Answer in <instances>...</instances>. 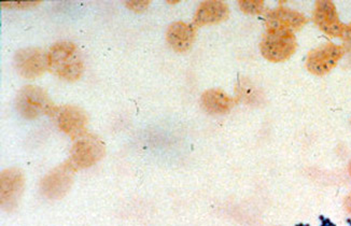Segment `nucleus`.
Segmentation results:
<instances>
[{
    "mask_svg": "<svg viewBox=\"0 0 351 226\" xmlns=\"http://www.w3.org/2000/svg\"><path fill=\"white\" fill-rule=\"evenodd\" d=\"M49 71L64 80H79L84 62L78 47L71 41L54 43L49 51Z\"/></svg>",
    "mask_w": 351,
    "mask_h": 226,
    "instance_id": "nucleus-1",
    "label": "nucleus"
},
{
    "mask_svg": "<svg viewBox=\"0 0 351 226\" xmlns=\"http://www.w3.org/2000/svg\"><path fill=\"white\" fill-rule=\"evenodd\" d=\"M15 105L21 116L27 120H34L43 114L56 116L58 109L51 101L48 93L36 86H26L21 88L16 95Z\"/></svg>",
    "mask_w": 351,
    "mask_h": 226,
    "instance_id": "nucleus-2",
    "label": "nucleus"
},
{
    "mask_svg": "<svg viewBox=\"0 0 351 226\" xmlns=\"http://www.w3.org/2000/svg\"><path fill=\"white\" fill-rule=\"evenodd\" d=\"M298 48L295 35L285 32H266L260 42L262 55L271 63H282L291 58Z\"/></svg>",
    "mask_w": 351,
    "mask_h": 226,
    "instance_id": "nucleus-3",
    "label": "nucleus"
},
{
    "mask_svg": "<svg viewBox=\"0 0 351 226\" xmlns=\"http://www.w3.org/2000/svg\"><path fill=\"white\" fill-rule=\"evenodd\" d=\"M105 152L106 147L101 139L90 134H86L75 140L68 161L78 171L95 165L104 158Z\"/></svg>",
    "mask_w": 351,
    "mask_h": 226,
    "instance_id": "nucleus-4",
    "label": "nucleus"
},
{
    "mask_svg": "<svg viewBox=\"0 0 351 226\" xmlns=\"http://www.w3.org/2000/svg\"><path fill=\"white\" fill-rule=\"evenodd\" d=\"M75 173L77 171L67 160L65 163L60 164L45 175L41 180V193L49 199L56 201L63 199L73 186Z\"/></svg>",
    "mask_w": 351,
    "mask_h": 226,
    "instance_id": "nucleus-5",
    "label": "nucleus"
},
{
    "mask_svg": "<svg viewBox=\"0 0 351 226\" xmlns=\"http://www.w3.org/2000/svg\"><path fill=\"white\" fill-rule=\"evenodd\" d=\"M346 54L344 45L326 42L308 53L306 68L309 73L316 75H324L337 67L339 60Z\"/></svg>",
    "mask_w": 351,
    "mask_h": 226,
    "instance_id": "nucleus-6",
    "label": "nucleus"
},
{
    "mask_svg": "<svg viewBox=\"0 0 351 226\" xmlns=\"http://www.w3.org/2000/svg\"><path fill=\"white\" fill-rule=\"evenodd\" d=\"M15 69L28 80L39 78L49 71V53L40 48L21 49L14 55Z\"/></svg>",
    "mask_w": 351,
    "mask_h": 226,
    "instance_id": "nucleus-7",
    "label": "nucleus"
},
{
    "mask_svg": "<svg viewBox=\"0 0 351 226\" xmlns=\"http://www.w3.org/2000/svg\"><path fill=\"white\" fill-rule=\"evenodd\" d=\"M25 188V176L16 167L1 171L0 175V205L7 211L18 207Z\"/></svg>",
    "mask_w": 351,
    "mask_h": 226,
    "instance_id": "nucleus-8",
    "label": "nucleus"
},
{
    "mask_svg": "<svg viewBox=\"0 0 351 226\" xmlns=\"http://www.w3.org/2000/svg\"><path fill=\"white\" fill-rule=\"evenodd\" d=\"M265 18L266 32H285L294 34L302 27L306 25L308 18L299 12L292 10L284 5L266 11Z\"/></svg>",
    "mask_w": 351,
    "mask_h": 226,
    "instance_id": "nucleus-9",
    "label": "nucleus"
},
{
    "mask_svg": "<svg viewBox=\"0 0 351 226\" xmlns=\"http://www.w3.org/2000/svg\"><path fill=\"white\" fill-rule=\"evenodd\" d=\"M58 127L60 131L71 136L73 139H78L86 134L88 116L86 111L78 105H67L60 107L56 111Z\"/></svg>",
    "mask_w": 351,
    "mask_h": 226,
    "instance_id": "nucleus-10",
    "label": "nucleus"
},
{
    "mask_svg": "<svg viewBox=\"0 0 351 226\" xmlns=\"http://www.w3.org/2000/svg\"><path fill=\"white\" fill-rule=\"evenodd\" d=\"M314 22L319 29L332 38H341L344 35L345 25L339 20L337 7L332 1H317L314 11Z\"/></svg>",
    "mask_w": 351,
    "mask_h": 226,
    "instance_id": "nucleus-11",
    "label": "nucleus"
},
{
    "mask_svg": "<svg viewBox=\"0 0 351 226\" xmlns=\"http://www.w3.org/2000/svg\"><path fill=\"white\" fill-rule=\"evenodd\" d=\"M197 28L193 24L175 22L169 26L166 33V39L171 48L178 53L190 50L195 41Z\"/></svg>",
    "mask_w": 351,
    "mask_h": 226,
    "instance_id": "nucleus-12",
    "label": "nucleus"
},
{
    "mask_svg": "<svg viewBox=\"0 0 351 226\" xmlns=\"http://www.w3.org/2000/svg\"><path fill=\"white\" fill-rule=\"evenodd\" d=\"M230 15L228 5L223 1H204L198 7L193 18L196 28L223 22Z\"/></svg>",
    "mask_w": 351,
    "mask_h": 226,
    "instance_id": "nucleus-13",
    "label": "nucleus"
},
{
    "mask_svg": "<svg viewBox=\"0 0 351 226\" xmlns=\"http://www.w3.org/2000/svg\"><path fill=\"white\" fill-rule=\"evenodd\" d=\"M202 105L210 114H226L234 108L236 101L220 88H210L202 95Z\"/></svg>",
    "mask_w": 351,
    "mask_h": 226,
    "instance_id": "nucleus-14",
    "label": "nucleus"
},
{
    "mask_svg": "<svg viewBox=\"0 0 351 226\" xmlns=\"http://www.w3.org/2000/svg\"><path fill=\"white\" fill-rule=\"evenodd\" d=\"M239 8L243 13H247V14H261L264 10V1H260V0H241V1H239Z\"/></svg>",
    "mask_w": 351,
    "mask_h": 226,
    "instance_id": "nucleus-15",
    "label": "nucleus"
},
{
    "mask_svg": "<svg viewBox=\"0 0 351 226\" xmlns=\"http://www.w3.org/2000/svg\"><path fill=\"white\" fill-rule=\"evenodd\" d=\"M43 3L41 0L38 1H9V3H0V7L5 8V9H20V10H25V9H30V8L36 7V5H40Z\"/></svg>",
    "mask_w": 351,
    "mask_h": 226,
    "instance_id": "nucleus-16",
    "label": "nucleus"
},
{
    "mask_svg": "<svg viewBox=\"0 0 351 226\" xmlns=\"http://www.w3.org/2000/svg\"><path fill=\"white\" fill-rule=\"evenodd\" d=\"M150 5V1L148 0H131V1H126V7L130 10L134 12H143L146 10L147 8Z\"/></svg>",
    "mask_w": 351,
    "mask_h": 226,
    "instance_id": "nucleus-17",
    "label": "nucleus"
},
{
    "mask_svg": "<svg viewBox=\"0 0 351 226\" xmlns=\"http://www.w3.org/2000/svg\"><path fill=\"white\" fill-rule=\"evenodd\" d=\"M341 39L344 41V48L346 52L351 53V23L345 27L344 35Z\"/></svg>",
    "mask_w": 351,
    "mask_h": 226,
    "instance_id": "nucleus-18",
    "label": "nucleus"
},
{
    "mask_svg": "<svg viewBox=\"0 0 351 226\" xmlns=\"http://www.w3.org/2000/svg\"><path fill=\"white\" fill-rule=\"evenodd\" d=\"M345 208H346L347 212L351 216V193L345 199Z\"/></svg>",
    "mask_w": 351,
    "mask_h": 226,
    "instance_id": "nucleus-19",
    "label": "nucleus"
},
{
    "mask_svg": "<svg viewBox=\"0 0 351 226\" xmlns=\"http://www.w3.org/2000/svg\"><path fill=\"white\" fill-rule=\"evenodd\" d=\"M348 171H349V176H350V179H351V161L349 162Z\"/></svg>",
    "mask_w": 351,
    "mask_h": 226,
    "instance_id": "nucleus-20",
    "label": "nucleus"
}]
</instances>
